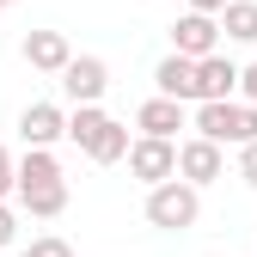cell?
I'll return each instance as SVG.
<instances>
[{
  "mask_svg": "<svg viewBox=\"0 0 257 257\" xmlns=\"http://www.w3.org/2000/svg\"><path fill=\"white\" fill-rule=\"evenodd\" d=\"M19 141L25 147H55V141H68V110L37 98V104H25L19 110Z\"/></svg>",
  "mask_w": 257,
  "mask_h": 257,
  "instance_id": "9c48e42d",
  "label": "cell"
},
{
  "mask_svg": "<svg viewBox=\"0 0 257 257\" xmlns=\"http://www.w3.org/2000/svg\"><path fill=\"white\" fill-rule=\"evenodd\" d=\"M31 184H61L55 147H25V153H19V190H31Z\"/></svg>",
  "mask_w": 257,
  "mask_h": 257,
  "instance_id": "5bb4252c",
  "label": "cell"
},
{
  "mask_svg": "<svg viewBox=\"0 0 257 257\" xmlns=\"http://www.w3.org/2000/svg\"><path fill=\"white\" fill-rule=\"evenodd\" d=\"M196 128L202 141H214V147H251L257 141V104H245V98H227V104H196Z\"/></svg>",
  "mask_w": 257,
  "mask_h": 257,
  "instance_id": "7a4b0ae2",
  "label": "cell"
},
{
  "mask_svg": "<svg viewBox=\"0 0 257 257\" xmlns=\"http://www.w3.org/2000/svg\"><path fill=\"white\" fill-rule=\"evenodd\" d=\"M239 80H245V68L233 55H208V61H196V104H227L233 92H239Z\"/></svg>",
  "mask_w": 257,
  "mask_h": 257,
  "instance_id": "30bf717a",
  "label": "cell"
},
{
  "mask_svg": "<svg viewBox=\"0 0 257 257\" xmlns=\"http://www.w3.org/2000/svg\"><path fill=\"white\" fill-rule=\"evenodd\" d=\"M239 92H245V104H257V61L245 68V80H239Z\"/></svg>",
  "mask_w": 257,
  "mask_h": 257,
  "instance_id": "44dd1931",
  "label": "cell"
},
{
  "mask_svg": "<svg viewBox=\"0 0 257 257\" xmlns=\"http://www.w3.org/2000/svg\"><path fill=\"white\" fill-rule=\"evenodd\" d=\"M19 257H31V251H19Z\"/></svg>",
  "mask_w": 257,
  "mask_h": 257,
  "instance_id": "603a6c76",
  "label": "cell"
},
{
  "mask_svg": "<svg viewBox=\"0 0 257 257\" xmlns=\"http://www.w3.org/2000/svg\"><path fill=\"white\" fill-rule=\"evenodd\" d=\"M196 220H202V190L196 184L172 178V184L147 190V227H159V233H190Z\"/></svg>",
  "mask_w": 257,
  "mask_h": 257,
  "instance_id": "3957f363",
  "label": "cell"
},
{
  "mask_svg": "<svg viewBox=\"0 0 257 257\" xmlns=\"http://www.w3.org/2000/svg\"><path fill=\"white\" fill-rule=\"evenodd\" d=\"M220 37L227 43H257V0H233L220 13Z\"/></svg>",
  "mask_w": 257,
  "mask_h": 257,
  "instance_id": "9a60e30c",
  "label": "cell"
},
{
  "mask_svg": "<svg viewBox=\"0 0 257 257\" xmlns=\"http://www.w3.org/2000/svg\"><path fill=\"white\" fill-rule=\"evenodd\" d=\"M220 19H208V13H184V19H172V55H184V61H208V55H220Z\"/></svg>",
  "mask_w": 257,
  "mask_h": 257,
  "instance_id": "5b68a950",
  "label": "cell"
},
{
  "mask_svg": "<svg viewBox=\"0 0 257 257\" xmlns=\"http://www.w3.org/2000/svg\"><path fill=\"white\" fill-rule=\"evenodd\" d=\"M19 55H25L31 74H55V80H61L68 61H74V43H68V31H25Z\"/></svg>",
  "mask_w": 257,
  "mask_h": 257,
  "instance_id": "52a82bcc",
  "label": "cell"
},
{
  "mask_svg": "<svg viewBox=\"0 0 257 257\" xmlns=\"http://www.w3.org/2000/svg\"><path fill=\"white\" fill-rule=\"evenodd\" d=\"M153 92H159V98H178V104H196V61L166 55L153 68Z\"/></svg>",
  "mask_w": 257,
  "mask_h": 257,
  "instance_id": "8fae6325",
  "label": "cell"
},
{
  "mask_svg": "<svg viewBox=\"0 0 257 257\" xmlns=\"http://www.w3.org/2000/svg\"><path fill=\"white\" fill-rule=\"evenodd\" d=\"M227 7H233V0H190V13H208V19H220Z\"/></svg>",
  "mask_w": 257,
  "mask_h": 257,
  "instance_id": "ffe728a7",
  "label": "cell"
},
{
  "mask_svg": "<svg viewBox=\"0 0 257 257\" xmlns=\"http://www.w3.org/2000/svg\"><path fill=\"white\" fill-rule=\"evenodd\" d=\"M7 196H19V159H13V147L0 141V202Z\"/></svg>",
  "mask_w": 257,
  "mask_h": 257,
  "instance_id": "2e32d148",
  "label": "cell"
},
{
  "mask_svg": "<svg viewBox=\"0 0 257 257\" xmlns=\"http://www.w3.org/2000/svg\"><path fill=\"white\" fill-rule=\"evenodd\" d=\"M178 178L184 184H214V178H227V147H214V141H202V135H190V141H178Z\"/></svg>",
  "mask_w": 257,
  "mask_h": 257,
  "instance_id": "ba28073f",
  "label": "cell"
},
{
  "mask_svg": "<svg viewBox=\"0 0 257 257\" xmlns=\"http://www.w3.org/2000/svg\"><path fill=\"white\" fill-rule=\"evenodd\" d=\"M135 128H141V135H153V141H172L178 128H184V104H178V98H159V92H153V98L135 110Z\"/></svg>",
  "mask_w": 257,
  "mask_h": 257,
  "instance_id": "7c38bea8",
  "label": "cell"
},
{
  "mask_svg": "<svg viewBox=\"0 0 257 257\" xmlns=\"http://www.w3.org/2000/svg\"><path fill=\"white\" fill-rule=\"evenodd\" d=\"M104 92H110V61L104 55H74L68 74H61V98L80 110V104H98Z\"/></svg>",
  "mask_w": 257,
  "mask_h": 257,
  "instance_id": "8992f818",
  "label": "cell"
},
{
  "mask_svg": "<svg viewBox=\"0 0 257 257\" xmlns=\"http://www.w3.org/2000/svg\"><path fill=\"white\" fill-rule=\"evenodd\" d=\"M13 239H19V214H13V208H7V202H0V251H7V245H13Z\"/></svg>",
  "mask_w": 257,
  "mask_h": 257,
  "instance_id": "d6986e66",
  "label": "cell"
},
{
  "mask_svg": "<svg viewBox=\"0 0 257 257\" xmlns=\"http://www.w3.org/2000/svg\"><path fill=\"white\" fill-rule=\"evenodd\" d=\"M7 7H19V0H0V13H7Z\"/></svg>",
  "mask_w": 257,
  "mask_h": 257,
  "instance_id": "7402d4cb",
  "label": "cell"
},
{
  "mask_svg": "<svg viewBox=\"0 0 257 257\" xmlns=\"http://www.w3.org/2000/svg\"><path fill=\"white\" fill-rule=\"evenodd\" d=\"M68 141L92 159V166H116V159H128V128L104 110V104H80V110H68Z\"/></svg>",
  "mask_w": 257,
  "mask_h": 257,
  "instance_id": "6da1fadb",
  "label": "cell"
},
{
  "mask_svg": "<svg viewBox=\"0 0 257 257\" xmlns=\"http://www.w3.org/2000/svg\"><path fill=\"white\" fill-rule=\"evenodd\" d=\"M19 208L31 220H55L61 208H68V178H61V184H31V190H19Z\"/></svg>",
  "mask_w": 257,
  "mask_h": 257,
  "instance_id": "4fadbf2b",
  "label": "cell"
},
{
  "mask_svg": "<svg viewBox=\"0 0 257 257\" xmlns=\"http://www.w3.org/2000/svg\"><path fill=\"white\" fill-rule=\"evenodd\" d=\"M128 178H141L147 190L172 184V178H178V141H153V135H135V147H128Z\"/></svg>",
  "mask_w": 257,
  "mask_h": 257,
  "instance_id": "277c9868",
  "label": "cell"
},
{
  "mask_svg": "<svg viewBox=\"0 0 257 257\" xmlns=\"http://www.w3.org/2000/svg\"><path fill=\"white\" fill-rule=\"evenodd\" d=\"M25 251H31V257H74V245H68V239H55V233H43V239H31Z\"/></svg>",
  "mask_w": 257,
  "mask_h": 257,
  "instance_id": "e0dca14e",
  "label": "cell"
},
{
  "mask_svg": "<svg viewBox=\"0 0 257 257\" xmlns=\"http://www.w3.org/2000/svg\"><path fill=\"white\" fill-rule=\"evenodd\" d=\"M239 178L257 190V141H251V147H239Z\"/></svg>",
  "mask_w": 257,
  "mask_h": 257,
  "instance_id": "ac0fdd59",
  "label": "cell"
}]
</instances>
